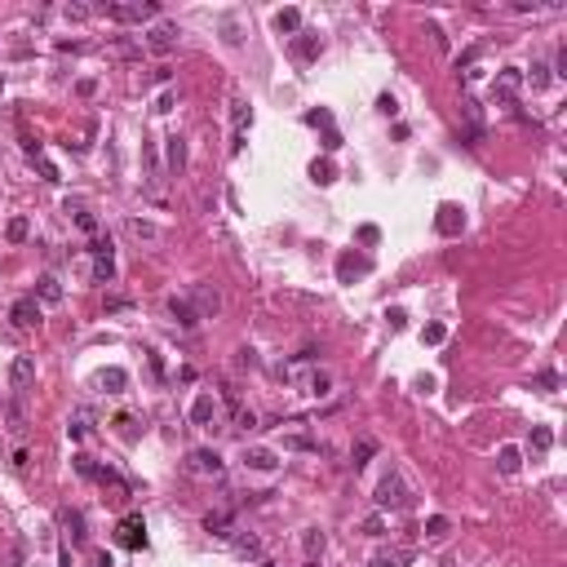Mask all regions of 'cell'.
Segmentation results:
<instances>
[{
    "mask_svg": "<svg viewBox=\"0 0 567 567\" xmlns=\"http://www.w3.org/2000/svg\"><path fill=\"white\" fill-rule=\"evenodd\" d=\"M275 27L279 31H302V9H279L275 13Z\"/></svg>",
    "mask_w": 567,
    "mask_h": 567,
    "instance_id": "26",
    "label": "cell"
},
{
    "mask_svg": "<svg viewBox=\"0 0 567 567\" xmlns=\"http://www.w3.org/2000/svg\"><path fill=\"white\" fill-rule=\"evenodd\" d=\"M9 320L18 328H40V302H36V297H18L13 310H9Z\"/></svg>",
    "mask_w": 567,
    "mask_h": 567,
    "instance_id": "11",
    "label": "cell"
},
{
    "mask_svg": "<svg viewBox=\"0 0 567 567\" xmlns=\"http://www.w3.org/2000/svg\"><path fill=\"white\" fill-rule=\"evenodd\" d=\"M62 527H66V537H71V545L85 541V514L80 510H62Z\"/></svg>",
    "mask_w": 567,
    "mask_h": 567,
    "instance_id": "20",
    "label": "cell"
},
{
    "mask_svg": "<svg viewBox=\"0 0 567 567\" xmlns=\"http://www.w3.org/2000/svg\"><path fill=\"white\" fill-rule=\"evenodd\" d=\"M257 567H275V563H271V559H262V563H257Z\"/></svg>",
    "mask_w": 567,
    "mask_h": 567,
    "instance_id": "52",
    "label": "cell"
},
{
    "mask_svg": "<svg viewBox=\"0 0 567 567\" xmlns=\"http://www.w3.org/2000/svg\"><path fill=\"white\" fill-rule=\"evenodd\" d=\"M381 532H386V523H381V514H368V519H363V537H381Z\"/></svg>",
    "mask_w": 567,
    "mask_h": 567,
    "instance_id": "44",
    "label": "cell"
},
{
    "mask_svg": "<svg viewBox=\"0 0 567 567\" xmlns=\"http://www.w3.org/2000/svg\"><path fill=\"white\" fill-rule=\"evenodd\" d=\"M31 160H36V169H40V177H45V182H62V177H58V169H54V160H45V151H31Z\"/></svg>",
    "mask_w": 567,
    "mask_h": 567,
    "instance_id": "34",
    "label": "cell"
},
{
    "mask_svg": "<svg viewBox=\"0 0 567 567\" xmlns=\"http://www.w3.org/2000/svg\"><path fill=\"white\" fill-rule=\"evenodd\" d=\"M5 416H9V435H23V408H18V404H9V412H5Z\"/></svg>",
    "mask_w": 567,
    "mask_h": 567,
    "instance_id": "43",
    "label": "cell"
},
{
    "mask_svg": "<svg viewBox=\"0 0 567 567\" xmlns=\"http://www.w3.org/2000/svg\"><path fill=\"white\" fill-rule=\"evenodd\" d=\"M373 452H377V443H373V439H359V443H355V452H350V461H355V470H363Z\"/></svg>",
    "mask_w": 567,
    "mask_h": 567,
    "instance_id": "31",
    "label": "cell"
},
{
    "mask_svg": "<svg viewBox=\"0 0 567 567\" xmlns=\"http://www.w3.org/2000/svg\"><path fill=\"white\" fill-rule=\"evenodd\" d=\"M169 315H173L182 328H195L199 324V315H195V306L187 302V297H169Z\"/></svg>",
    "mask_w": 567,
    "mask_h": 567,
    "instance_id": "15",
    "label": "cell"
},
{
    "mask_svg": "<svg viewBox=\"0 0 567 567\" xmlns=\"http://www.w3.org/2000/svg\"><path fill=\"white\" fill-rule=\"evenodd\" d=\"M191 470L195 474H222V457L213 452V448H195V452H191Z\"/></svg>",
    "mask_w": 567,
    "mask_h": 567,
    "instance_id": "14",
    "label": "cell"
},
{
    "mask_svg": "<svg viewBox=\"0 0 567 567\" xmlns=\"http://www.w3.org/2000/svg\"><path fill=\"white\" fill-rule=\"evenodd\" d=\"M244 465H248V470H275L279 457L271 452V448H248V452H244Z\"/></svg>",
    "mask_w": 567,
    "mask_h": 567,
    "instance_id": "16",
    "label": "cell"
},
{
    "mask_svg": "<svg viewBox=\"0 0 567 567\" xmlns=\"http://www.w3.org/2000/svg\"><path fill=\"white\" fill-rule=\"evenodd\" d=\"M373 271V262L368 257H355V253H341V262H337V279L341 284H355L359 275H368Z\"/></svg>",
    "mask_w": 567,
    "mask_h": 567,
    "instance_id": "12",
    "label": "cell"
},
{
    "mask_svg": "<svg viewBox=\"0 0 567 567\" xmlns=\"http://www.w3.org/2000/svg\"><path fill=\"white\" fill-rule=\"evenodd\" d=\"M142 36H146L142 45L151 49V54H173V49H177V27L173 23H151Z\"/></svg>",
    "mask_w": 567,
    "mask_h": 567,
    "instance_id": "7",
    "label": "cell"
},
{
    "mask_svg": "<svg viewBox=\"0 0 567 567\" xmlns=\"http://www.w3.org/2000/svg\"><path fill=\"white\" fill-rule=\"evenodd\" d=\"M235 554H240V559H253V563H262V559H266L257 537H240V541H235Z\"/></svg>",
    "mask_w": 567,
    "mask_h": 567,
    "instance_id": "23",
    "label": "cell"
},
{
    "mask_svg": "<svg viewBox=\"0 0 567 567\" xmlns=\"http://www.w3.org/2000/svg\"><path fill=\"white\" fill-rule=\"evenodd\" d=\"M31 381H36V359H31V355H18V359L9 363V390H13V394H27Z\"/></svg>",
    "mask_w": 567,
    "mask_h": 567,
    "instance_id": "10",
    "label": "cell"
},
{
    "mask_svg": "<svg viewBox=\"0 0 567 567\" xmlns=\"http://www.w3.org/2000/svg\"><path fill=\"white\" fill-rule=\"evenodd\" d=\"M76 226L89 230V235H98V218H93V213H85V209H76Z\"/></svg>",
    "mask_w": 567,
    "mask_h": 567,
    "instance_id": "41",
    "label": "cell"
},
{
    "mask_svg": "<svg viewBox=\"0 0 567 567\" xmlns=\"http://www.w3.org/2000/svg\"><path fill=\"white\" fill-rule=\"evenodd\" d=\"M306 567H320V559H306Z\"/></svg>",
    "mask_w": 567,
    "mask_h": 567,
    "instance_id": "51",
    "label": "cell"
},
{
    "mask_svg": "<svg viewBox=\"0 0 567 567\" xmlns=\"http://www.w3.org/2000/svg\"><path fill=\"white\" fill-rule=\"evenodd\" d=\"M443 337H448L443 324H426V328H421V341H426V346H443Z\"/></svg>",
    "mask_w": 567,
    "mask_h": 567,
    "instance_id": "35",
    "label": "cell"
},
{
    "mask_svg": "<svg viewBox=\"0 0 567 567\" xmlns=\"http://www.w3.org/2000/svg\"><path fill=\"white\" fill-rule=\"evenodd\" d=\"M187 302L195 306V315H199V320H213V315L222 310V297H218V288H213V284H191Z\"/></svg>",
    "mask_w": 567,
    "mask_h": 567,
    "instance_id": "5",
    "label": "cell"
},
{
    "mask_svg": "<svg viewBox=\"0 0 567 567\" xmlns=\"http://www.w3.org/2000/svg\"><path fill=\"white\" fill-rule=\"evenodd\" d=\"M302 549H306V559H320V554H324V532L310 527L306 537H302Z\"/></svg>",
    "mask_w": 567,
    "mask_h": 567,
    "instance_id": "27",
    "label": "cell"
},
{
    "mask_svg": "<svg viewBox=\"0 0 567 567\" xmlns=\"http://www.w3.org/2000/svg\"><path fill=\"white\" fill-rule=\"evenodd\" d=\"M230 404H235V394H230ZM235 426H240V430H257V416L248 412V408H240V404H235Z\"/></svg>",
    "mask_w": 567,
    "mask_h": 567,
    "instance_id": "37",
    "label": "cell"
},
{
    "mask_svg": "<svg viewBox=\"0 0 567 567\" xmlns=\"http://www.w3.org/2000/svg\"><path fill=\"white\" fill-rule=\"evenodd\" d=\"M519 89H523V71H519V66H505V71L496 76V85H492V98L501 107H514V103H519Z\"/></svg>",
    "mask_w": 567,
    "mask_h": 567,
    "instance_id": "6",
    "label": "cell"
},
{
    "mask_svg": "<svg viewBox=\"0 0 567 567\" xmlns=\"http://www.w3.org/2000/svg\"><path fill=\"white\" fill-rule=\"evenodd\" d=\"M182 164H187V142H182V138H169V169L177 173Z\"/></svg>",
    "mask_w": 567,
    "mask_h": 567,
    "instance_id": "32",
    "label": "cell"
},
{
    "mask_svg": "<svg viewBox=\"0 0 567 567\" xmlns=\"http://www.w3.org/2000/svg\"><path fill=\"white\" fill-rule=\"evenodd\" d=\"M554 448V430L549 426H532V452H549Z\"/></svg>",
    "mask_w": 567,
    "mask_h": 567,
    "instance_id": "24",
    "label": "cell"
},
{
    "mask_svg": "<svg viewBox=\"0 0 567 567\" xmlns=\"http://www.w3.org/2000/svg\"><path fill=\"white\" fill-rule=\"evenodd\" d=\"M532 89H545L549 85V80H554V71H549V62H532Z\"/></svg>",
    "mask_w": 567,
    "mask_h": 567,
    "instance_id": "33",
    "label": "cell"
},
{
    "mask_svg": "<svg viewBox=\"0 0 567 567\" xmlns=\"http://www.w3.org/2000/svg\"><path fill=\"white\" fill-rule=\"evenodd\" d=\"M426 537H430V541L448 537V519H443V514H435V519H426Z\"/></svg>",
    "mask_w": 567,
    "mask_h": 567,
    "instance_id": "38",
    "label": "cell"
},
{
    "mask_svg": "<svg viewBox=\"0 0 567 567\" xmlns=\"http://www.w3.org/2000/svg\"><path fill=\"white\" fill-rule=\"evenodd\" d=\"M310 177L320 182V187H328V182H337V169H332L328 160H315V164H310Z\"/></svg>",
    "mask_w": 567,
    "mask_h": 567,
    "instance_id": "30",
    "label": "cell"
},
{
    "mask_svg": "<svg viewBox=\"0 0 567 567\" xmlns=\"http://www.w3.org/2000/svg\"><path fill=\"white\" fill-rule=\"evenodd\" d=\"M31 235V226H27V218H9V226H5V240L9 244H23Z\"/></svg>",
    "mask_w": 567,
    "mask_h": 567,
    "instance_id": "28",
    "label": "cell"
},
{
    "mask_svg": "<svg viewBox=\"0 0 567 567\" xmlns=\"http://www.w3.org/2000/svg\"><path fill=\"white\" fill-rule=\"evenodd\" d=\"M461 120H465V142L479 146L483 138H488V120H483V107L474 103V98H461Z\"/></svg>",
    "mask_w": 567,
    "mask_h": 567,
    "instance_id": "4",
    "label": "cell"
},
{
    "mask_svg": "<svg viewBox=\"0 0 567 567\" xmlns=\"http://www.w3.org/2000/svg\"><path fill=\"white\" fill-rule=\"evenodd\" d=\"M253 124V111H248L244 98H230V156L244 151V133Z\"/></svg>",
    "mask_w": 567,
    "mask_h": 567,
    "instance_id": "3",
    "label": "cell"
},
{
    "mask_svg": "<svg viewBox=\"0 0 567 567\" xmlns=\"http://www.w3.org/2000/svg\"><path fill=\"white\" fill-rule=\"evenodd\" d=\"M519 465H523V452H519V448H501V452H496V470H501V474H519Z\"/></svg>",
    "mask_w": 567,
    "mask_h": 567,
    "instance_id": "21",
    "label": "cell"
},
{
    "mask_svg": "<svg viewBox=\"0 0 567 567\" xmlns=\"http://www.w3.org/2000/svg\"><path fill=\"white\" fill-rule=\"evenodd\" d=\"M36 297H40V302H49V306H58L62 302V284L54 275H40L36 279Z\"/></svg>",
    "mask_w": 567,
    "mask_h": 567,
    "instance_id": "19",
    "label": "cell"
},
{
    "mask_svg": "<svg viewBox=\"0 0 567 567\" xmlns=\"http://www.w3.org/2000/svg\"><path fill=\"white\" fill-rule=\"evenodd\" d=\"M386 320H390V328L399 332V328H404V324H408V315H404V310H390V315H386Z\"/></svg>",
    "mask_w": 567,
    "mask_h": 567,
    "instance_id": "49",
    "label": "cell"
},
{
    "mask_svg": "<svg viewBox=\"0 0 567 567\" xmlns=\"http://www.w3.org/2000/svg\"><path fill=\"white\" fill-rule=\"evenodd\" d=\"M341 146V133L337 129H324V151H337Z\"/></svg>",
    "mask_w": 567,
    "mask_h": 567,
    "instance_id": "46",
    "label": "cell"
},
{
    "mask_svg": "<svg viewBox=\"0 0 567 567\" xmlns=\"http://www.w3.org/2000/svg\"><path fill=\"white\" fill-rule=\"evenodd\" d=\"M435 230L443 240H457L461 230H465V213H461V204H439L435 209Z\"/></svg>",
    "mask_w": 567,
    "mask_h": 567,
    "instance_id": "8",
    "label": "cell"
},
{
    "mask_svg": "<svg viewBox=\"0 0 567 567\" xmlns=\"http://www.w3.org/2000/svg\"><path fill=\"white\" fill-rule=\"evenodd\" d=\"M71 461H76V474H85V479H93V470H98V465H93V457H85V452H76Z\"/></svg>",
    "mask_w": 567,
    "mask_h": 567,
    "instance_id": "42",
    "label": "cell"
},
{
    "mask_svg": "<svg viewBox=\"0 0 567 567\" xmlns=\"http://www.w3.org/2000/svg\"><path fill=\"white\" fill-rule=\"evenodd\" d=\"M284 448H293V452H320V443H315V439H306V435L284 439Z\"/></svg>",
    "mask_w": 567,
    "mask_h": 567,
    "instance_id": "36",
    "label": "cell"
},
{
    "mask_svg": "<svg viewBox=\"0 0 567 567\" xmlns=\"http://www.w3.org/2000/svg\"><path fill=\"white\" fill-rule=\"evenodd\" d=\"M404 559H408V554H390V559H373L368 567H394V563H404Z\"/></svg>",
    "mask_w": 567,
    "mask_h": 567,
    "instance_id": "48",
    "label": "cell"
},
{
    "mask_svg": "<svg viewBox=\"0 0 567 567\" xmlns=\"http://www.w3.org/2000/svg\"><path fill=\"white\" fill-rule=\"evenodd\" d=\"M93 13H98L93 5H66V18H76V23L80 18H93Z\"/></svg>",
    "mask_w": 567,
    "mask_h": 567,
    "instance_id": "45",
    "label": "cell"
},
{
    "mask_svg": "<svg viewBox=\"0 0 567 567\" xmlns=\"http://www.w3.org/2000/svg\"><path fill=\"white\" fill-rule=\"evenodd\" d=\"M218 416H222V408H218V399H213V394H199L195 404H191V421L195 426H218Z\"/></svg>",
    "mask_w": 567,
    "mask_h": 567,
    "instance_id": "13",
    "label": "cell"
},
{
    "mask_svg": "<svg viewBox=\"0 0 567 567\" xmlns=\"http://www.w3.org/2000/svg\"><path fill=\"white\" fill-rule=\"evenodd\" d=\"M93 89H98L93 80H80V85H76V93H80V98H93Z\"/></svg>",
    "mask_w": 567,
    "mask_h": 567,
    "instance_id": "50",
    "label": "cell"
},
{
    "mask_svg": "<svg viewBox=\"0 0 567 567\" xmlns=\"http://www.w3.org/2000/svg\"><path fill=\"white\" fill-rule=\"evenodd\" d=\"M98 386H103L107 394H120L129 386V373L124 368H103V373H98Z\"/></svg>",
    "mask_w": 567,
    "mask_h": 567,
    "instance_id": "18",
    "label": "cell"
},
{
    "mask_svg": "<svg viewBox=\"0 0 567 567\" xmlns=\"http://www.w3.org/2000/svg\"><path fill=\"white\" fill-rule=\"evenodd\" d=\"M306 124L310 129H332V111H324V107L320 111H306Z\"/></svg>",
    "mask_w": 567,
    "mask_h": 567,
    "instance_id": "39",
    "label": "cell"
},
{
    "mask_svg": "<svg viewBox=\"0 0 567 567\" xmlns=\"http://www.w3.org/2000/svg\"><path fill=\"white\" fill-rule=\"evenodd\" d=\"M129 230H133L138 240H160V235H164V230H160L156 222H142V218H133V222H129Z\"/></svg>",
    "mask_w": 567,
    "mask_h": 567,
    "instance_id": "29",
    "label": "cell"
},
{
    "mask_svg": "<svg viewBox=\"0 0 567 567\" xmlns=\"http://www.w3.org/2000/svg\"><path fill=\"white\" fill-rule=\"evenodd\" d=\"M98 13H107L111 23H124V27H142V23L160 18V5H156V0H129V5L111 0V5H98Z\"/></svg>",
    "mask_w": 567,
    "mask_h": 567,
    "instance_id": "1",
    "label": "cell"
},
{
    "mask_svg": "<svg viewBox=\"0 0 567 567\" xmlns=\"http://www.w3.org/2000/svg\"><path fill=\"white\" fill-rule=\"evenodd\" d=\"M359 240H363V244H377L381 230H377V226H359Z\"/></svg>",
    "mask_w": 567,
    "mask_h": 567,
    "instance_id": "47",
    "label": "cell"
},
{
    "mask_svg": "<svg viewBox=\"0 0 567 567\" xmlns=\"http://www.w3.org/2000/svg\"><path fill=\"white\" fill-rule=\"evenodd\" d=\"M115 279V257H93V284H111Z\"/></svg>",
    "mask_w": 567,
    "mask_h": 567,
    "instance_id": "25",
    "label": "cell"
},
{
    "mask_svg": "<svg viewBox=\"0 0 567 567\" xmlns=\"http://www.w3.org/2000/svg\"><path fill=\"white\" fill-rule=\"evenodd\" d=\"M532 386H537V390H559V373H537V377H532Z\"/></svg>",
    "mask_w": 567,
    "mask_h": 567,
    "instance_id": "40",
    "label": "cell"
},
{
    "mask_svg": "<svg viewBox=\"0 0 567 567\" xmlns=\"http://www.w3.org/2000/svg\"><path fill=\"white\" fill-rule=\"evenodd\" d=\"M204 527L213 532V537H230V527H235V519H230V510H213L209 519H204Z\"/></svg>",
    "mask_w": 567,
    "mask_h": 567,
    "instance_id": "22",
    "label": "cell"
},
{
    "mask_svg": "<svg viewBox=\"0 0 567 567\" xmlns=\"http://www.w3.org/2000/svg\"><path fill=\"white\" fill-rule=\"evenodd\" d=\"M115 541L129 545V549H142V545H146V523H142V514H124V519L115 523Z\"/></svg>",
    "mask_w": 567,
    "mask_h": 567,
    "instance_id": "9",
    "label": "cell"
},
{
    "mask_svg": "<svg viewBox=\"0 0 567 567\" xmlns=\"http://www.w3.org/2000/svg\"><path fill=\"white\" fill-rule=\"evenodd\" d=\"M377 505L381 510H408L412 505V492H408V483H404V474H386L377 483Z\"/></svg>",
    "mask_w": 567,
    "mask_h": 567,
    "instance_id": "2",
    "label": "cell"
},
{
    "mask_svg": "<svg viewBox=\"0 0 567 567\" xmlns=\"http://www.w3.org/2000/svg\"><path fill=\"white\" fill-rule=\"evenodd\" d=\"M293 49H297V58H320L324 54V40L320 36H310V31H297V40H293Z\"/></svg>",
    "mask_w": 567,
    "mask_h": 567,
    "instance_id": "17",
    "label": "cell"
}]
</instances>
